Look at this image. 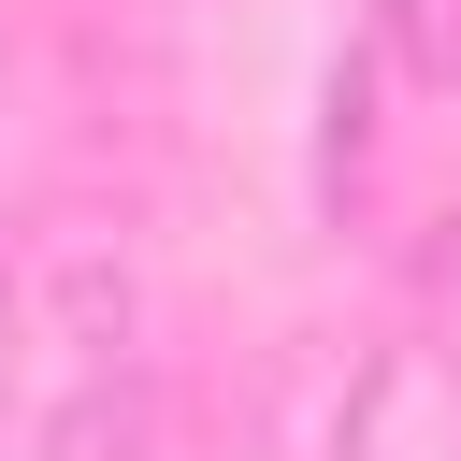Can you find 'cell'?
<instances>
[{
	"label": "cell",
	"instance_id": "obj_2",
	"mask_svg": "<svg viewBox=\"0 0 461 461\" xmlns=\"http://www.w3.org/2000/svg\"><path fill=\"white\" fill-rule=\"evenodd\" d=\"M447 317H461V259H447Z\"/></svg>",
	"mask_w": 461,
	"mask_h": 461
},
{
	"label": "cell",
	"instance_id": "obj_1",
	"mask_svg": "<svg viewBox=\"0 0 461 461\" xmlns=\"http://www.w3.org/2000/svg\"><path fill=\"white\" fill-rule=\"evenodd\" d=\"M389 29H403V58L432 86H461V0H389Z\"/></svg>",
	"mask_w": 461,
	"mask_h": 461
}]
</instances>
